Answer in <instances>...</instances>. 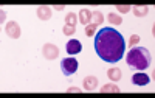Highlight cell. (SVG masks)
<instances>
[{"label":"cell","mask_w":155,"mask_h":98,"mask_svg":"<svg viewBox=\"0 0 155 98\" xmlns=\"http://www.w3.org/2000/svg\"><path fill=\"white\" fill-rule=\"evenodd\" d=\"M95 50L106 63H118L124 56L126 41L115 28L102 27L95 36Z\"/></svg>","instance_id":"6da1fadb"},{"label":"cell","mask_w":155,"mask_h":98,"mask_svg":"<svg viewBox=\"0 0 155 98\" xmlns=\"http://www.w3.org/2000/svg\"><path fill=\"white\" fill-rule=\"evenodd\" d=\"M126 61L132 69L144 70L150 66V53L144 47H134L132 50H129Z\"/></svg>","instance_id":"7a4b0ae2"},{"label":"cell","mask_w":155,"mask_h":98,"mask_svg":"<svg viewBox=\"0 0 155 98\" xmlns=\"http://www.w3.org/2000/svg\"><path fill=\"white\" fill-rule=\"evenodd\" d=\"M78 66H79L78 61L73 59V58H65V59H62V63H61V69L64 72V75H67V76L73 75V73L78 70Z\"/></svg>","instance_id":"3957f363"},{"label":"cell","mask_w":155,"mask_h":98,"mask_svg":"<svg viewBox=\"0 0 155 98\" xmlns=\"http://www.w3.org/2000/svg\"><path fill=\"white\" fill-rule=\"evenodd\" d=\"M5 33L9 36V38H12V39L20 38V27H19V23L17 22H9L8 25L5 27Z\"/></svg>","instance_id":"277c9868"},{"label":"cell","mask_w":155,"mask_h":98,"mask_svg":"<svg viewBox=\"0 0 155 98\" xmlns=\"http://www.w3.org/2000/svg\"><path fill=\"white\" fill-rule=\"evenodd\" d=\"M42 53H44V56L47 59H56L58 55H59V50H58V47L53 45V44H45Z\"/></svg>","instance_id":"5b68a950"},{"label":"cell","mask_w":155,"mask_h":98,"mask_svg":"<svg viewBox=\"0 0 155 98\" xmlns=\"http://www.w3.org/2000/svg\"><path fill=\"white\" fill-rule=\"evenodd\" d=\"M132 83L135 86H147L150 83V78L146 75V73H135V75L132 76Z\"/></svg>","instance_id":"8992f818"},{"label":"cell","mask_w":155,"mask_h":98,"mask_svg":"<svg viewBox=\"0 0 155 98\" xmlns=\"http://www.w3.org/2000/svg\"><path fill=\"white\" fill-rule=\"evenodd\" d=\"M82 50V45L79 41H76V39H71L67 42V53L68 55H78Z\"/></svg>","instance_id":"52a82bcc"},{"label":"cell","mask_w":155,"mask_h":98,"mask_svg":"<svg viewBox=\"0 0 155 98\" xmlns=\"http://www.w3.org/2000/svg\"><path fill=\"white\" fill-rule=\"evenodd\" d=\"M98 87V79L95 76H87L84 78V89L85 90H95Z\"/></svg>","instance_id":"ba28073f"},{"label":"cell","mask_w":155,"mask_h":98,"mask_svg":"<svg viewBox=\"0 0 155 98\" xmlns=\"http://www.w3.org/2000/svg\"><path fill=\"white\" fill-rule=\"evenodd\" d=\"M37 16H39V19H42V20H48L51 17V9L48 6H39L37 8Z\"/></svg>","instance_id":"9c48e42d"},{"label":"cell","mask_w":155,"mask_h":98,"mask_svg":"<svg viewBox=\"0 0 155 98\" xmlns=\"http://www.w3.org/2000/svg\"><path fill=\"white\" fill-rule=\"evenodd\" d=\"M90 20H92V13L88 9H81L79 11V22L84 23V25H88Z\"/></svg>","instance_id":"30bf717a"},{"label":"cell","mask_w":155,"mask_h":98,"mask_svg":"<svg viewBox=\"0 0 155 98\" xmlns=\"http://www.w3.org/2000/svg\"><path fill=\"white\" fill-rule=\"evenodd\" d=\"M107 75H109V78H110L112 81H118V79L121 78V70H120L118 67H112V69L107 70Z\"/></svg>","instance_id":"8fae6325"},{"label":"cell","mask_w":155,"mask_h":98,"mask_svg":"<svg viewBox=\"0 0 155 98\" xmlns=\"http://www.w3.org/2000/svg\"><path fill=\"white\" fill-rule=\"evenodd\" d=\"M107 92H112V93H120V87L116 84H106L101 87V93H107Z\"/></svg>","instance_id":"7c38bea8"},{"label":"cell","mask_w":155,"mask_h":98,"mask_svg":"<svg viewBox=\"0 0 155 98\" xmlns=\"http://www.w3.org/2000/svg\"><path fill=\"white\" fill-rule=\"evenodd\" d=\"M76 22H78V16L74 13H68L65 16V25H71V27H76Z\"/></svg>","instance_id":"4fadbf2b"},{"label":"cell","mask_w":155,"mask_h":98,"mask_svg":"<svg viewBox=\"0 0 155 98\" xmlns=\"http://www.w3.org/2000/svg\"><path fill=\"white\" fill-rule=\"evenodd\" d=\"M147 11H149L147 6H134V14L138 16V17L146 16V14H147Z\"/></svg>","instance_id":"5bb4252c"},{"label":"cell","mask_w":155,"mask_h":98,"mask_svg":"<svg viewBox=\"0 0 155 98\" xmlns=\"http://www.w3.org/2000/svg\"><path fill=\"white\" fill-rule=\"evenodd\" d=\"M92 20H93V23H95L96 27L101 25L102 20H104V17H102V13H99V11H93V13H92Z\"/></svg>","instance_id":"9a60e30c"},{"label":"cell","mask_w":155,"mask_h":98,"mask_svg":"<svg viewBox=\"0 0 155 98\" xmlns=\"http://www.w3.org/2000/svg\"><path fill=\"white\" fill-rule=\"evenodd\" d=\"M109 22L112 23V25H120V23L123 22V19H121V16H118V14L110 13V14H109Z\"/></svg>","instance_id":"2e32d148"},{"label":"cell","mask_w":155,"mask_h":98,"mask_svg":"<svg viewBox=\"0 0 155 98\" xmlns=\"http://www.w3.org/2000/svg\"><path fill=\"white\" fill-rule=\"evenodd\" d=\"M96 28H98V27L95 25V23H90V25H87V27H85V34H87V36H93Z\"/></svg>","instance_id":"e0dca14e"},{"label":"cell","mask_w":155,"mask_h":98,"mask_svg":"<svg viewBox=\"0 0 155 98\" xmlns=\"http://www.w3.org/2000/svg\"><path fill=\"white\" fill-rule=\"evenodd\" d=\"M74 31H76V27H71V25L64 27V34L65 36H71V34H74Z\"/></svg>","instance_id":"ac0fdd59"},{"label":"cell","mask_w":155,"mask_h":98,"mask_svg":"<svg viewBox=\"0 0 155 98\" xmlns=\"http://www.w3.org/2000/svg\"><path fill=\"white\" fill-rule=\"evenodd\" d=\"M116 11H120V13H127V11H130V6L129 5H118L116 6Z\"/></svg>","instance_id":"d6986e66"},{"label":"cell","mask_w":155,"mask_h":98,"mask_svg":"<svg viewBox=\"0 0 155 98\" xmlns=\"http://www.w3.org/2000/svg\"><path fill=\"white\" fill-rule=\"evenodd\" d=\"M138 42H140V36L134 34L132 38H130V41H129V45H135V44H138Z\"/></svg>","instance_id":"ffe728a7"},{"label":"cell","mask_w":155,"mask_h":98,"mask_svg":"<svg viewBox=\"0 0 155 98\" xmlns=\"http://www.w3.org/2000/svg\"><path fill=\"white\" fill-rule=\"evenodd\" d=\"M68 92H79V89H78V87H71V89H68Z\"/></svg>","instance_id":"44dd1931"},{"label":"cell","mask_w":155,"mask_h":98,"mask_svg":"<svg viewBox=\"0 0 155 98\" xmlns=\"http://www.w3.org/2000/svg\"><path fill=\"white\" fill-rule=\"evenodd\" d=\"M6 19V13H5V11H2V22Z\"/></svg>","instance_id":"7402d4cb"}]
</instances>
